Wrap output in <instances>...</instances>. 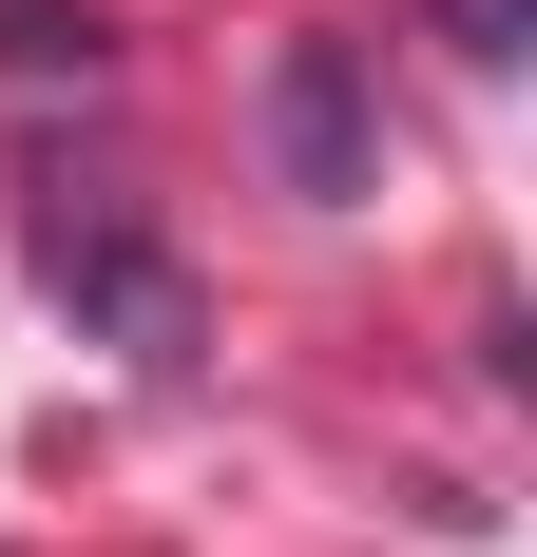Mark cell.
<instances>
[{
    "label": "cell",
    "instance_id": "obj_1",
    "mask_svg": "<svg viewBox=\"0 0 537 557\" xmlns=\"http://www.w3.org/2000/svg\"><path fill=\"white\" fill-rule=\"evenodd\" d=\"M39 270L77 288V308H97L135 366H173V346H192V270H173L154 231H115V212H39Z\"/></svg>",
    "mask_w": 537,
    "mask_h": 557
},
{
    "label": "cell",
    "instance_id": "obj_2",
    "mask_svg": "<svg viewBox=\"0 0 537 557\" xmlns=\"http://www.w3.org/2000/svg\"><path fill=\"white\" fill-rule=\"evenodd\" d=\"M268 135H288V193H326V212H346V193H365V58H346V39H308V58H288V97H268Z\"/></svg>",
    "mask_w": 537,
    "mask_h": 557
}]
</instances>
